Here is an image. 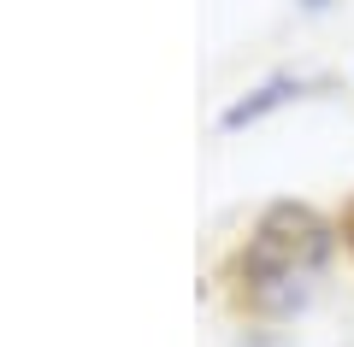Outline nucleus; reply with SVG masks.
<instances>
[{
    "instance_id": "f257e3e1",
    "label": "nucleus",
    "mask_w": 354,
    "mask_h": 347,
    "mask_svg": "<svg viewBox=\"0 0 354 347\" xmlns=\"http://www.w3.org/2000/svg\"><path fill=\"white\" fill-rule=\"evenodd\" d=\"M337 259V224L319 218L301 200H278L266 206L260 224L248 230L236 253V277H242V300L260 318H290L313 300L319 277Z\"/></svg>"
}]
</instances>
